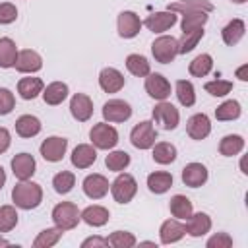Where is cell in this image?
Wrapping results in <instances>:
<instances>
[{
  "instance_id": "obj_18",
  "label": "cell",
  "mask_w": 248,
  "mask_h": 248,
  "mask_svg": "<svg viewBox=\"0 0 248 248\" xmlns=\"http://www.w3.org/2000/svg\"><path fill=\"white\" fill-rule=\"evenodd\" d=\"M99 85L105 93H116L124 87V76L116 68H103L99 74Z\"/></svg>"
},
{
  "instance_id": "obj_35",
  "label": "cell",
  "mask_w": 248,
  "mask_h": 248,
  "mask_svg": "<svg viewBox=\"0 0 248 248\" xmlns=\"http://www.w3.org/2000/svg\"><path fill=\"white\" fill-rule=\"evenodd\" d=\"M211 68H213V60H211L209 54H198V56L190 62V66H188V70H190V74H192L194 78H203V76H207V74L211 72Z\"/></svg>"
},
{
  "instance_id": "obj_5",
  "label": "cell",
  "mask_w": 248,
  "mask_h": 248,
  "mask_svg": "<svg viewBox=\"0 0 248 248\" xmlns=\"http://www.w3.org/2000/svg\"><path fill=\"white\" fill-rule=\"evenodd\" d=\"M151 52L155 56L157 62L161 64H169L176 58L178 54V41L174 37H169V35H163V37H157L151 45Z\"/></svg>"
},
{
  "instance_id": "obj_52",
  "label": "cell",
  "mask_w": 248,
  "mask_h": 248,
  "mask_svg": "<svg viewBox=\"0 0 248 248\" xmlns=\"http://www.w3.org/2000/svg\"><path fill=\"white\" fill-rule=\"evenodd\" d=\"M4 182H6V172H4V169L0 167V190H2V186H4Z\"/></svg>"
},
{
  "instance_id": "obj_40",
  "label": "cell",
  "mask_w": 248,
  "mask_h": 248,
  "mask_svg": "<svg viewBox=\"0 0 248 248\" xmlns=\"http://www.w3.org/2000/svg\"><path fill=\"white\" fill-rule=\"evenodd\" d=\"M105 165H107L108 170H114V172L124 170V169L130 165V155H128L126 151H112V153L107 155Z\"/></svg>"
},
{
  "instance_id": "obj_34",
  "label": "cell",
  "mask_w": 248,
  "mask_h": 248,
  "mask_svg": "<svg viewBox=\"0 0 248 248\" xmlns=\"http://www.w3.org/2000/svg\"><path fill=\"white\" fill-rule=\"evenodd\" d=\"M182 33H190L196 29H202L207 23V14L205 12H192V14H182Z\"/></svg>"
},
{
  "instance_id": "obj_27",
  "label": "cell",
  "mask_w": 248,
  "mask_h": 248,
  "mask_svg": "<svg viewBox=\"0 0 248 248\" xmlns=\"http://www.w3.org/2000/svg\"><path fill=\"white\" fill-rule=\"evenodd\" d=\"M244 31H246V27H244V21H242V19H232V21H229V23L223 27V31H221L223 43L229 45V46L236 45V43L244 37Z\"/></svg>"
},
{
  "instance_id": "obj_41",
  "label": "cell",
  "mask_w": 248,
  "mask_h": 248,
  "mask_svg": "<svg viewBox=\"0 0 248 248\" xmlns=\"http://www.w3.org/2000/svg\"><path fill=\"white\" fill-rule=\"evenodd\" d=\"M74 184H76V176L70 170H62V172L54 174V178H52V186L58 194H68L74 188Z\"/></svg>"
},
{
  "instance_id": "obj_15",
  "label": "cell",
  "mask_w": 248,
  "mask_h": 248,
  "mask_svg": "<svg viewBox=\"0 0 248 248\" xmlns=\"http://www.w3.org/2000/svg\"><path fill=\"white\" fill-rule=\"evenodd\" d=\"M186 132H188V136L192 140H203V138H207L209 132H211V124H209L207 114L198 112V114L190 116L188 122H186Z\"/></svg>"
},
{
  "instance_id": "obj_32",
  "label": "cell",
  "mask_w": 248,
  "mask_h": 248,
  "mask_svg": "<svg viewBox=\"0 0 248 248\" xmlns=\"http://www.w3.org/2000/svg\"><path fill=\"white\" fill-rule=\"evenodd\" d=\"M169 207H170L172 217H176V219H188L192 215V202L182 194L172 196Z\"/></svg>"
},
{
  "instance_id": "obj_9",
  "label": "cell",
  "mask_w": 248,
  "mask_h": 248,
  "mask_svg": "<svg viewBox=\"0 0 248 248\" xmlns=\"http://www.w3.org/2000/svg\"><path fill=\"white\" fill-rule=\"evenodd\" d=\"M66 149H68V140L58 138V136H50L41 143V155L45 161H50V163L60 161L64 157Z\"/></svg>"
},
{
  "instance_id": "obj_46",
  "label": "cell",
  "mask_w": 248,
  "mask_h": 248,
  "mask_svg": "<svg viewBox=\"0 0 248 248\" xmlns=\"http://www.w3.org/2000/svg\"><path fill=\"white\" fill-rule=\"evenodd\" d=\"M14 107H16L14 93L6 87H0V114H10Z\"/></svg>"
},
{
  "instance_id": "obj_47",
  "label": "cell",
  "mask_w": 248,
  "mask_h": 248,
  "mask_svg": "<svg viewBox=\"0 0 248 248\" xmlns=\"http://www.w3.org/2000/svg\"><path fill=\"white\" fill-rule=\"evenodd\" d=\"M232 238L227 232H217L207 240V248H231Z\"/></svg>"
},
{
  "instance_id": "obj_2",
  "label": "cell",
  "mask_w": 248,
  "mask_h": 248,
  "mask_svg": "<svg viewBox=\"0 0 248 248\" xmlns=\"http://www.w3.org/2000/svg\"><path fill=\"white\" fill-rule=\"evenodd\" d=\"M79 219H81V211L74 202H62L52 209V221L62 231H72L74 227H78Z\"/></svg>"
},
{
  "instance_id": "obj_16",
  "label": "cell",
  "mask_w": 248,
  "mask_h": 248,
  "mask_svg": "<svg viewBox=\"0 0 248 248\" xmlns=\"http://www.w3.org/2000/svg\"><path fill=\"white\" fill-rule=\"evenodd\" d=\"M35 167H37L35 159L29 153H17L12 159V170H14L16 178H19V180H29L35 174Z\"/></svg>"
},
{
  "instance_id": "obj_39",
  "label": "cell",
  "mask_w": 248,
  "mask_h": 248,
  "mask_svg": "<svg viewBox=\"0 0 248 248\" xmlns=\"http://www.w3.org/2000/svg\"><path fill=\"white\" fill-rule=\"evenodd\" d=\"M240 116V105L238 101H225L215 108V118L217 120H236Z\"/></svg>"
},
{
  "instance_id": "obj_26",
  "label": "cell",
  "mask_w": 248,
  "mask_h": 248,
  "mask_svg": "<svg viewBox=\"0 0 248 248\" xmlns=\"http://www.w3.org/2000/svg\"><path fill=\"white\" fill-rule=\"evenodd\" d=\"M16 132L21 138H33L41 132V120L31 114H23L16 120Z\"/></svg>"
},
{
  "instance_id": "obj_23",
  "label": "cell",
  "mask_w": 248,
  "mask_h": 248,
  "mask_svg": "<svg viewBox=\"0 0 248 248\" xmlns=\"http://www.w3.org/2000/svg\"><path fill=\"white\" fill-rule=\"evenodd\" d=\"M184 234H186L184 225H180L176 219H167V221L161 225V229H159V236H161V242H163V244L178 242Z\"/></svg>"
},
{
  "instance_id": "obj_22",
  "label": "cell",
  "mask_w": 248,
  "mask_h": 248,
  "mask_svg": "<svg viewBox=\"0 0 248 248\" xmlns=\"http://www.w3.org/2000/svg\"><path fill=\"white\" fill-rule=\"evenodd\" d=\"M97 161V151L93 145L89 143H79L74 151H72V165L78 169H87Z\"/></svg>"
},
{
  "instance_id": "obj_4",
  "label": "cell",
  "mask_w": 248,
  "mask_h": 248,
  "mask_svg": "<svg viewBox=\"0 0 248 248\" xmlns=\"http://www.w3.org/2000/svg\"><path fill=\"white\" fill-rule=\"evenodd\" d=\"M155 140H157V130L153 128V122H149V120L138 122L132 128V132H130V141L138 149H149V147H153L155 145Z\"/></svg>"
},
{
  "instance_id": "obj_51",
  "label": "cell",
  "mask_w": 248,
  "mask_h": 248,
  "mask_svg": "<svg viewBox=\"0 0 248 248\" xmlns=\"http://www.w3.org/2000/svg\"><path fill=\"white\" fill-rule=\"evenodd\" d=\"M246 70H248V66H242V68H238V70H236V76H238L242 81H246V79H248V78H246Z\"/></svg>"
},
{
  "instance_id": "obj_7",
  "label": "cell",
  "mask_w": 248,
  "mask_h": 248,
  "mask_svg": "<svg viewBox=\"0 0 248 248\" xmlns=\"http://www.w3.org/2000/svg\"><path fill=\"white\" fill-rule=\"evenodd\" d=\"M153 120L157 124H161L165 130H174L178 126V120H180V114H178V108L167 101H161L159 105H155L153 108Z\"/></svg>"
},
{
  "instance_id": "obj_11",
  "label": "cell",
  "mask_w": 248,
  "mask_h": 248,
  "mask_svg": "<svg viewBox=\"0 0 248 248\" xmlns=\"http://www.w3.org/2000/svg\"><path fill=\"white\" fill-rule=\"evenodd\" d=\"M174 23H176V16H174V12H169V10L167 12H155L143 19V25L153 33H163V31L170 29Z\"/></svg>"
},
{
  "instance_id": "obj_12",
  "label": "cell",
  "mask_w": 248,
  "mask_h": 248,
  "mask_svg": "<svg viewBox=\"0 0 248 248\" xmlns=\"http://www.w3.org/2000/svg\"><path fill=\"white\" fill-rule=\"evenodd\" d=\"M14 66L21 74H33V72H39L43 68V58L39 56V52L25 48V50L17 52V58H16Z\"/></svg>"
},
{
  "instance_id": "obj_33",
  "label": "cell",
  "mask_w": 248,
  "mask_h": 248,
  "mask_svg": "<svg viewBox=\"0 0 248 248\" xmlns=\"http://www.w3.org/2000/svg\"><path fill=\"white\" fill-rule=\"evenodd\" d=\"M176 159V147L172 143L161 141L153 147V161L159 165H170Z\"/></svg>"
},
{
  "instance_id": "obj_45",
  "label": "cell",
  "mask_w": 248,
  "mask_h": 248,
  "mask_svg": "<svg viewBox=\"0 0 248 248\" xmlns=\"http://www.w3.org/2000/svg\"><path fill=\"white\" fill-rule=\"evenodd\" d=\"M203 89H205L209 95H213V97H225L227 93H231L232 83L227 81V79H213V81H207V83L203 85Z\"/></svg>"
},
{
  "instance_id": "obj_37",
  "label": "cell",
  "mask_w": 248,
  "mask_h": 248,
  "mask_svg": "<svg viewBox=\"0 0 248 248\" xmlns=\"http://www.w3.org/2000/svg\"><path fill=\"white\" fill-rule=\"evenodd\" d=\"M176 97L180 101L182 107H192L196 103V93H194V85L188 79H178L176 81Z\"/></svg>"
},
{
  "instance_id": "obj_19",
  "label": "cell",
  "mask_w": 248,
  "mask_h": 248,
  "mask_svg": "<svg viewBox=\"0 0 248 248\" xmlns=\"http://www.w3.org/2000/svg\"><path fill=\"white\" fill-rule=\"evenodd\" d=\"M169 12H180V14H192V12H213V4L209 0H176L167 6Z\"/></svg>"
},
{
  "instance_id": "obj_14",
  "label": "cell",
  "mask_w": 248,
  "mask_h": 248,
  "mask_svg": "<svg viewBox=\"0 0 248 248\" xmlns=\"http://www.w3.org/2000/svg\"><path fill=\"white\" fill-rule=\"evenodd\" d=\"M116 25H118V35L124 39L136 37L141 29V21H140L138 14H134V12H120Z\"/></svg>"
},
{
  "instance_id": "obj_49",
  "label": "cell",
  "mask_w": 248,
  "mask_h": 248,
  "mask_svg": "<svg viewBox=\"0 0 248 248\" xmlns=\"http://www.w3.org/2000/svg\"><path fill=\"white\" fill-rule=\"evenodd\" d=\"M89 246H108V240L107 238H101V236H91V238H85L81 242V248H89Z\"/></svg>"
},
{
  "instance_id": "obj_44",
  "label": "cell",
  "mask_w": 248,
  "mask_h": 248,
  "mask_svg": "<svg viewBox=\"0 0 248 248\" xmlns=\"http://www.w3.org/2000/svg\"><path fill=\"white\" fill-rule=\"evenodd\" d=\"M107 240L114 248H132L136 244V236L132 232H126V231H114Z\"/></svg>"
},
{
  "instance_id": "obj_1",
  "label": "cell",
  "mask_w": 248,
  "mask_h": 248,
  "mask_svg": "<svg viewBox=\"0 0 248 248\" xmlns=\"http://www.w3.org/2000/svg\"><path fill=\"white\" fill-rule=\"evenodd\" d=\"M12 200L19 209H35L43 202V188L37 182L19 180L12 190Z\"/></svg>"
},
{
  "instance_id": "obj_3",
  "label": "cell",
  "mask_w": 248,
  "mask_h": 248,
  "mask_svg": "<svg viewBox=\"0 0 248 248\" xmlns=\"http://www.w3.org/2000/svg\"><path fill=\"white\" fill-rule=\"evenodd\" d=\"M110 192H112V198L118 202V203H128L132 202V198L136 196L138 192V184H136V178L128 172H122L114 178V182L110 184Z\"/></svg>"
},
{
  "instance_id": "obj_36",
  "label": "cell",
  "mask_w": 248,
  "mask_h": 248,
  "mask_svg": "<svg viewBox=\"0 0 248 248\" xmlns=\"http://www.w3.org/2000/svg\"><path fill=\"white\" fill-rule=\"evenodd\" d=\"M126 68H128L130 74H134L138 78H145L149 74V62L141 54H130L126 58Z\"/></svg>"
},
{
  "instance_id": "obj_6",
  "label": "cell",
  "mask_w": 248,
  "mask_h": 248,
  "mask_svg": "<svg viewBox=\"0 0 248 248\" xmlns=\"http://www.w3.org/2000/svg\"><path fill=\"white\" fill-rule=\"evenodd\" d=\"M89 138L97 149H112L118 143V132L107 122L95 124L89 132Z\"/></svg>"
},
{
  "instance_id": "obj_24",
  "label": "cell",
  "mask_w": 248,
  "mask_h": 248,
  "mask_svg": "<svg viewBox=\"0 0 248 248\" xmlns=\"http://www.w3.org/2000/svg\"><path fill=\"white\" fill-rule=\"evenodd\" d=\"M110 213L107 207L103 205H89L81 211V219L89 225V227H103L107 221H108Z\"/></svg>"
},
{
  "instance_id": "obj_20",
  "label": "cell",
  "mask_w": 248,
  "mask_h": 248,
  "mask_svg": "<svg viewBox=\"0 0 248 248\" xmlns=\"http://www.w3.org/2000/svg\"><path fill=\"white\" fill-rule=\"evenodd\" d=\"M207 180V169L202 163H188L182 169V182L190 188H198L202 184H205Z\"/></svg>"
},
{
  "instance_id": "obj_29",
  "label": "cell",
  "mask_w": 248,
  "mask_h": 248,
  "mask_svg": "<svg viewBox=\"0 0 248 248\" xmlns=\"http://www.w3.org/2000/svg\"><path fill=\"white\" fill-rule=\"evenodd\" d=\"M242 149H244V140H242V136H238V134H229V136H225V138L219 141V153L225 155V157L238 155Z\"/></svg>"
},
{
  "instance_id": "obj_42",
  "label": "cell",
  "mask_w": 248,
  "mask_h": 248,
  "mask_svg": "<svg viewBox=\"0 0 248 248\" xmlns=\"http://www.w3.org/2000/svg\"><path fill=\"white\" fill-rule=\"evenodd\" d=\"M17 225V211L14 205H0V232H8Z\"/></svg>"
},
{
  "instance_id": "obj_21",
  "label": "cell",
  "mask_w": 248,
  "mask_h": 248,
  "mask_svg": "<svg viewBox=\"0 0 248 248\" xmlns=\"http://www.w3.org/2000/svg\"><path fill=\"white\" fill-rule=\"evenodd\" d=\"M211 229V219L207 213H194L186 219V225H184V231L190 234V236H203L205 232H209Z\"/></svg>"
},
{
  "instance_id": "obj_30",
  "label": "cell",
  "mask_w": 248,
  "mask_h": 248,
  "mask_svg": "<svg viewBox=\"0 0 248 248\" xmlns=\"http://www.w3.org/2000/svg\"><path fill=\"white\" fill-rule=\"evenodd\" d=\"M172 186V176L169 172H151L147 176V188L153 192V194H165L169 188Z\"/></svg>"
},
{
  "instance_id": "obj_53",
  "label": "cell",
  "mask_w": 248,
  "mask_h": 248,
  "mask_svg": "<svg viewBox=\"0 0 248 248\" xmlns=\"http://www.w3.org/2000/svg\"><path fill=\"white\" fill-rule=\"evenodd\" d=\"M8 244H10L8 240H4V238H0V246H8Z\"/></svg>"
},
{
  "instance_id": "obj_10",
  "label": "cell",
  "mask_w": 248,
  "mask_h": 248,
  "mask_svg": "<svg viewBox=\"0 0 248 248\" xmlns=\"http://www.w3.org/2000/svg\"><path fill=\"white\" fill-rule=\"evenodd\" d=\"M145 91L149 97L157 101H165L170 95V83L161 74H147L145 76Z\"/></svg>"
},
{
  "instance_id": "obj_54",
  "label": "cell",
  "mask_w": 248,
  "mask_h": 248,
  "mask_svg": "<svg viewBox=\"0 0 248 248\" xmlns=\"http://www.w3.org/2000/svg\"><path fill=\"white\" fill-rule=\"evenodd\" d=\"M232 2H234V4H244L246 0H232Z\"/></svg>"
},
{
  "instance_id": "obj_43",
  "label": "cell",
  "mask_w": 248,
  "mask_h": 248,
  "mask_svg": "<svg viewBox=\"0 0 248 248\" xmlns=\"http://www.w3.org/2000/svg\"><path fill=\"white\" fill-rule=\"evenodd\" d=\"M202 37H203V27L190 31V33H182V39L178 41V54H186V52L194 50Z\"/></svg>"
},
{
  "instance_id": "obj_31",
  "label": "cell",
  "mask_w": 248,
  "mask_h": 248,
  "mask_svg": "<svg viewBox=\"0 0 248 248\" xmlns=\"http://www.w3.org/2000/svg\"><path fill=\"white\" fill-rule=\"evenodd\" d=\"M17 58V48L16 43L10 37L0 39V68H12Z\"/></svg>"
},
{
  "instance_id": "obj_48",
  "label": "cell",
  "mask_w": 248,
  "mask_h": 248,
  "mask_svg": "<svg viewBox=\"0 0 248 248\" xmlns=\"http://www.w3.org/2000/svg\"><path fill=\"white\" fill-rule=\"evenodd\" d=\"M16 17H17V10L14 4L10 2L0 4V23H12L16 21Z\"/></svg>"
},
{
  "instance_id": "obj_25",
  "label": "cell",
  "mask_w": 248,
  "mask_h": 248,
  "mask_svg": "<svg viewBox=\"0 0 248 248\" xmlns=\"http://www.w3.org/2000/svg\"><path fill=\"white\" fill-rule=\"evenodd\" d=\"M43 79L41 78H21L17 83V93L21 95V99L31 101L35 99L39 93H43Z\"/></svg>"
},
{
  "instance_id": "obj_8",
  "label": "cell",
  "mask_w": 248,
  "mask_h": 248,
  "mask_svg": "<svg viewBox=\"0 0 248 248\" xmlns=\"http://www.w3.org/2000/svg\"><path fill=\"white\" fill-rule=\"evenodd\" d=\"M132 116V107L122 99H110L103 105V118L107 122H124Z\"/></svg>"
},
{
  "instance_id": "obj_17",
  "label": "cell",
  "mask_w": 248,
  "mask_h": 248,
  "mask_svg": "<svg viewBox=\"0 0 248 248\" xmlns=\"http://www.w3.org/2000/svg\"><path fill=\"white\" fill-rule=\"evenodd\" d=\"M83 192L91 200H101L108 192V180L103 174H97V172L95 174H89L83 180Z\"/></svg>"
},
{
  "instance_id": "obj_38",
  "label": "cell",
  "mask_w": 248,
  "mask_h": 248,
  "mask_svg": "<svg viewBox=\"0 0 248 248\" xmlns=\"http://www.w3.org/2000/svg\"><path fill=\"white\" fill-rule=\"evenodd\" d=\"M62 232H64V231L58 229V227H54V229H45V231L39 232V236L35 238L33 246H35V248H50V246H54V244L60 240Z\"/></svg>"
},
{
  "instance_id": "obj_28",
  "label": "cell",
  "mask_w": 248,
  "mask_h": 248,
  "mask_svg": "<svg viewBox=\"0 0 248 248\" xmlns=\"http://www.w3.org/2000/svg\"><path fill=\"white\" fill-rule=\"evenodd\" d=\"M68 97V85L62 81H52L50 85H46V89H43V99L46 105H60L64 99Z\"/></svg>"
},
{
  "instance_id": "obj_50",
  "label": "cell",
  "mask_w": 248,
  "mask_h": 248,
  "mask_svg": "<svg viewBox=\"0 0 248 248\" xmlns=\"http://www.w3.org/2000/svg\"><path fill=\"white\" fill-rule=\"evenodd\" d=\"M10 147V132L6 128H0V155Z\"/></svg>"
},
{
  "instance_id": "obj_13",
  "label": "cell",
  "mask_w": 248,
  "mask_h": 248,
  "mask_svg": "<svg viewBox=\"0 0 248 248\" xmlns=\"http://www.w3.org/2000/svg\"><path fill=\"white\" fill-rule=\"evenodd\" d=\"M70 112L78 122H85L93 114V103L85 93H76L70 101Z\"/></svg>"
}]
</instances>
